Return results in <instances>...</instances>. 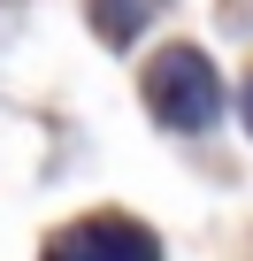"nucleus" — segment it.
<instances>
[{
	"mask_svg": "<svg viewBox=\"0 0 253 261\" xmlns=\"http://www.w3.org/2000/svg\"><path fill=\"white\" fill-rule=\"evenodd\" d=\"M146 108H154L169 130H207L215 108H222V77H215V62H207L200 46H169V54H154V69H146Z\"/></svg>",
	"mask_w": 253,
	"mask_h": 261,
	"instance_id": "f257e3e1",
	"label": "nucleus"
},
{
	"mask_svg": "<svg viewBox=\"0 0 253 261\" xmlns=\"http://www.w3.org/2000/svg\"><path fill=\"white\" fill-rule=\"evenodd\" d=\"M245 130H253V77H245Z\"/></svg>",
	"mask_w": 253,
	"mask_h": 261,
	"instance_id": "7ed1b4c3",
	"label": "nucleus"
},
{
	"mask_svg": "<svg viewBox=\"0 0 253 261\" xmlns=\"http://www.w3.org/2000/svg\"><path fill=\"white\" fill-rule=\"evenodd\" d=\"M46 261H161V246L138 223H123V215H92V223L62 230L46 246Z\"/></svg>",
	"mask_w": 253,
	"mask_h": 261,
	"instance_id": "f03ea898",
	"label": "nucleus"
}]
</instances>
